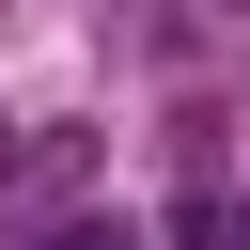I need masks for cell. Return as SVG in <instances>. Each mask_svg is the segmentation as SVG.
<instances>
[{"label":"cell","instance_id":"2","mask_svg":"<svg viewBox=\"0 0 250 250\" xmlns=\"http://www.w3.org/2000/svg\"><path fill=\"white\" fill-rule=\"evenodd\" d=\"M47 250H141V234H125V219H62Z\"/></svg>","mask_w":250,"mask_h":250},{"label":"cell","instance_id":"1","mask_svg":"<svg viewBox=\"0 0 250 250\" xmlns=\"http://www.w3.org/2000/svg\"><path fill=\"white\" fill-rule=\"evenodd\" d=\"M172 250H250V203H219V188H188V203H172Z\"/></svg>","mask_w":250,"mask_h":250}]
</instances>
